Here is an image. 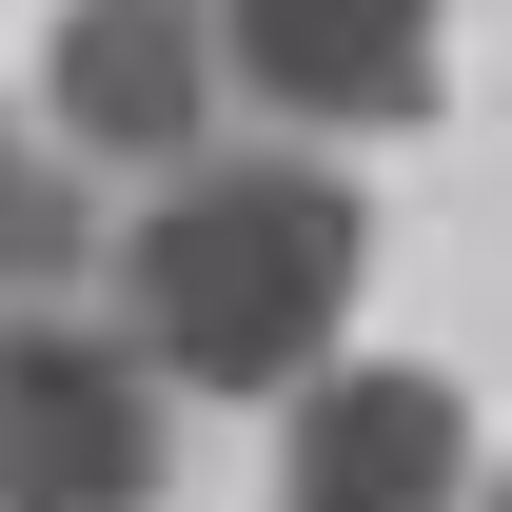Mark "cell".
<instances>
[{
  "label": "cell",
  "mask_w": 512,
  "mask_h": 512,
  "mask_svg": "<svg viewBox=\"0 0 512 512\" xmlns=\"http://www.w3.org/2000/svg\"><path fill=\"white\" fill-rule=\"evenodd\" d=\"M178 493V394L99 316L20 296L0 316V512H158Z\"/></svg>",
  "instance_id": "2"
},
{
  "label": "cell",
  "mask_w": 512,
  "mask_h": 512,
  "mask_svg": "<svg viewBox=\"0 0 512 512\" xmlns=\"http://www.w3.org/2000/svg\"><path fill=\"white\" fill-rule=\"evenodd\" d=\"M473 512H512V473H473Z\"/></svg>",
  "instance_id": "7"
},
{
  "label": "cell",
  "mask_w": 512,
  "mask_h": 512,
  "mask_svg": "<svg viewBox=\"0 0 512 512\" xmlns=\"http://www.w3.org/2000/svg\"><path fill=\"white\" fill-rule=\"evenodd\" d=\"M217 119H237L217 0H60V40H40V138L60 158L178 178V158H217Z\"/></svg>",
  "instance_id": "3"
},
{
  "label": "cell",
  "mask_w": 512,
  "mask_h": 512,
  "mask_svg": "<svg viewBox=\"0 0 512 512\" xmlns=\"http://www.w3.org/2000/svg\"><path fill=\"white\" fill-rule=\"evenodd\" d=\"M60 276H99V217H79V158L0 119V316H20V296H60Z\"/></svg>",
  "instance_id": "6"
},
{
  "label": "cell",
  "mask_w": 512,
  "mask_h": 512,
  "mask_svg": "<svg viewBox=\"0 0 512 512\" xmlns=\"http://www.w3.org/2000/svg\"><path fill=\"white\" fill-rule=\"evenodd\" d=\"M217 79L256 119L394 138V119H434V0H217Z\"/></svg>",
  "instance_id": "4"
},
{
  "label": "cell",
  "mask_w": 512,
  "mask_h": 512,
  "mask_svg": "<svg viewBox=\"0 0 512 512\" xmlns=\"http://www.w3.org/2000/svg\"><path fill=\"white\" fill-rule=\"evenodd\" d=\"M355 256H375V217H355V178L335 158H178V178L138 197V237L99 256L119 276V355L158 394H296L335 375V316H355Z\"/></svg>",
  "instance_id": "1"
},
{
  "label": "cell",
  "mask_w": 512,
  "mask_h": 512,
  "mask_svg": "<svg viewBox=\"0 0 512 512\" xmlns=\"http://www.w3.org/2000/svg\"><path fill=\"white\" fill-rule=\"evenodd\" d=\"M473 473L453 375H296V512H473Z\"/></svg>",
  "instance_id": "5"
}]
</instances>
